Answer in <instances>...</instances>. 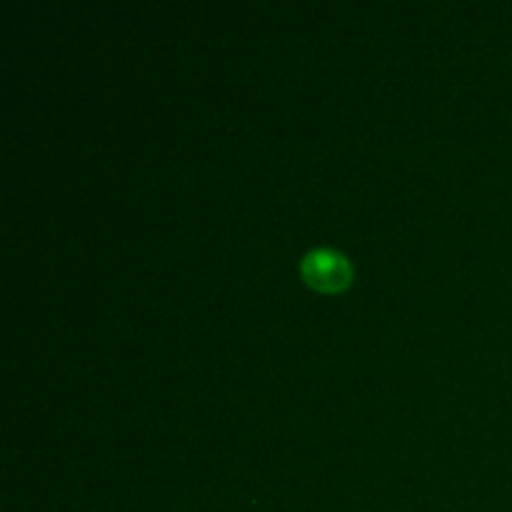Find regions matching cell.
Listing matches in <instances>:
<instances>
[{
  "label": "cell",
  "mask_w": 512,
  "mask_h": 512,
  "mask_svg": "<svg viewBox=\"0 0 512 512\" xmlns=\"http://www.w3.org/2000/svg\"><path fill=\"white\" fill-rule=\"evenodd\" d=\"M300 273H303L305 283L313 285L315 290L323 293H338V290L348 288L350 270L348 258L333 248H313L305 253L303 263H300Z\"/></svg>",
  "instance_id": "cell-1"
}]
</instances>
